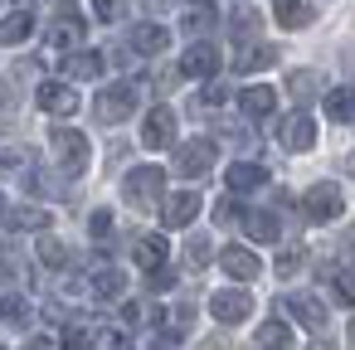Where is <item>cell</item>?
I'll list each match as a JSON object with an SVG mask.
<instances>
[{"label": "cell", "instance_id": "obj_1", "mask_svg": "<svg viewBox=\"0 0 355 350\" xmlns=\"http://www.w3.org/2000/svg\"><path fill=\"white\" fill-rule=\"evenodd\" d=\"M166 170L161 166H137V170H127V180H122V200L132 204V209H151V204H161L166 195Z\"/></svg>", "mask_w": 355, "mask_h": 350}, {"label": "cell", "instance_id": "obj_2", "mask_svg": "<svg viewBox=\"0 0 355 350\" xmlns=\"http://www.w3.org/2000/svg\"><path fill=\"white\" fill-rule=\"evenodd\" d=\"M137 83H107L103 93H98V103H93V112H98V122H107V127H117V122H127L132 112H137Z\"/></svg>", "mask_w": 355, "mask_h": 350}, {"label": "cell", "instance_id": "obj_3", "mask_svg": "<svg viewBox=\"0 0 355 350\" xmlns=\"http://www.w3.org/2000/svg\"><path fill=\"white\" fill-rule=\"evenodd\" d=\"M49 146H54L64 175H83V170H88V156H93V151H88V137H83V132H73V127H54Z\"/></svg>", "mask_w": 355, "mask_h": 350}, {"label": "cell", "instance_id": "obj_4", "mask_svg": "<svg viewBox=\"0 0 355 350\" xmlns=\"http://www.w3.org/2000/svg\"><path fill=\"white\" fill-rule=\"evenodd\" d=\"M302 214H306V224H331V219H340V214H345L340 185H331V180L311 185V190L302 195Z\"/></svg>", "mask_w": 355, "mask_h": 350}, {"label": "cell", "instance_id": "obj_5", "mask_svg": "<svg viewBox=\"0 0 355 350\" xmlns=\"http://www.w3.org/2000/svg\"><path fill=\"white\" fill-rule=\"evenodd\" d=\"M209 316H214L219 326H239V321L253 316V297H248L243 287H224V292L209 297Z\"/></svg>", "mask_w": 355, "mask_h": 350}, {"label": "cell", "instance_id": "obj_6", "mask_svg": "<svg viewBox=\"0 0 355 350\" xmlns=\"http://www.w3.org/2000/svg\"><path fill=\"white\" fill-rule=\"evenodd\" d=\"M141 146H151V151L175 146V112H171V107H151V112H146V122H141Z\"/></svg>", "mask_w": 355, "mask_h": 350}, {"label": "cell", "instance_id": "obj_7", "mask_svg": "<svg viewBox=\"0 0 355 350\" xmlns=\"http://www.w3.org/2000/svg\"><path fill=\"white\" fill-rule=\"evenodd\" d=\"M214 166V141H205V137H195V141H185V146H175V170L180 175H190V180H200L205 170Z\"/></svg>", "mask_w": 355, "mask_h": 350}, {"label": "cell", "instance_id": "obj_8", "mask_svg": "<svg viewBox=\"0 0 355 350\" xmlns=\"http://www.w3.org/2000/svg\"><path fill=\"white\" fill-rule=\"evenodd\" d=\"M40 107L49 112V117H73L78 112V93H73V83H59V78H49V83H40Z\"/></svg>", "mask_w": 355, "mask_h": 350}, {"label": "cell", "instance_id": "obj_9", "mask_svg": "<svg viewBox=\"0 0 355 350\" xmlns=\"http://www.w3.org/2000/svg\"><path fill=\"white\" fill-rule=\"evenodd\" d=\"M277 141H282L287 151H311V146H316V122H311L306 112H292V117L277 122Z\"/></svg>", "mask_w": 355, "mask_h": 350}, {"label": "cell", "instance_id": "obj_10", "mask_svg": "<svg viewBox=\"0 0 355 350\" xmlns=\"http://www.w3.org/2000/svg\"><path fill=\"white\" fill-rule=\"evenodd\" d=\"M282 311L297 316V326H306V331H321V326H326V306H321V297H311V292L282 297Z\"/></svg>", "mask_w": 355, "mask_h": 350}, {"label": "cell", "instance_id": "obj_11", "mask_svg": "<svg viewBox=\"0 0 355 350\" xmlns=\"http://www.w3.org/2000/svg\"><path fill=\"white\" fill-rule=\"evenodd\" d=\"M180 73H185V78H214V73H219V49L205 44V40L190 44V49L180 54Z\"/></svg>", "mask_w": 355, "mask_h": 350}, {"label": "cell", "instance_id": "obj_12", "mask_svg": "<svg viewBox=\"0 0 355 350\" xmlns=\"http://www.w3.org/2000/svg\"><path fill=\"white\" fill-rule=\"evenodd\" d=\"M195 214H200V195H195V190H180V195H166V200H161L166 229H185V224H195Z\"/></svg>", "mask_w": 355, "mask_h": 350}, {"label": "cell", "instance_id": "obj_13", "mask_svg": "<svg viewBox=\"0 0 355 350\" xmlns=\"http://www.w3.org/2000/svg\"><path fill=\"white\" fill-rule=\"evenodd\" d=\"M224 185H229L234 195H253V190L268 185V170H263L258 161H234V166L224 170Z\"/></svg>", "mask_w": 355, "mask_h": 350}, {"label": "cell", "instance_id": "obj_14", "mask_svg": "<svg viewBox=\"0 0 355 350\" xmlns=\"http://www.w3.org/2000/svg\"><path fill=\"white\" fill-rule=\"evenodd\" d=\"M272 107H277V93H272L268 83H253V88H243V93H239V112H243V117H253V122L272 117Z\"/></svg>", "mask_w": 355, "mask_h": 350}, {"label": "cell", "instance_id": "obj_15", "mask_svg": "<svg viewBox=\"0 0 355 350\" xmlns=\"http://www.w3.org/2000/svg\"><path fill=\"white\" fill-rule=\"evenodd\" d=\"M219 268H224L229 277H239V282H253V277H258V253H253V248L229 243V248L219 253Z\"/></svg>", "mask_w": 355, "mask_h": 350}, {"label": "cell", "instance_id": "obj_16", "mask_svg": "<svg viewBox=\"0 0 355 350\" xmlns=\"http://www.w3.org/2000/svg\"><path fill=\"white\" fill-rule=\"evenodd\" d=\"M272 15H277L282 30H306L316 20V10L306 6V0H272Z\"/></svg>", "mask_w": 355, "mask_h": 350}, {"label": "cell", "instance_id": "obj_17", "mask_svg": "<svg viewBox=\"0 0 355 350\" xmlns=\"http://www.w3.org/2000/svg\"><path fill=\"white\" fill-rule=\"evenodd\" d=\"M214 25H219V10L209 6V0H195V6H185V15H180L185 35H209Z\"/></svg>", "mask_w": 355, "mask_h": 350}, {"label": "cell", "instance_id": "obj_18", "mask_svg": "<svg viewBox=\"0 0 355 350\" xmlns=\"http://www.w3.org/2000/svg\"><path fill=\"white\" fill-rule=\"evenodd\" d=\"M64 73H69L73 83L103 78V54H93V49H78V54H69V59H64Z\"/></svg>", "mask_w": 355, "mask_h": 350}, {"label": "cell", "instance_id": "obj_19", "mask_svg": "<svg viewBox=\"0 0 355 350\" xmlns=\"http://www.w3.org/2000/svg\"><path fill=\"white\" fill-rule=\"evenodd\" d=\"M132 253H137V263H141L146 272H156V268H166V253H171V248H166L161 234H141V238L132 243Z\"/></svg>", "mask_w": 355, "mask_h": 350}, {"label": "cell", "instance_id": "obj_20", "mask_svg": "<svg viewBox=\"0 0 355 350\" xmlns=\"http://www.w3.org/2000/svg\"><path fill=\"white\" fill-rule=\"evenodd\" d=\"M122 292H127V272H122V268H112V263L93 268V297L112 301V297H122Z\"/></svg>", "mask_w": 355, "mask_h": 350}, {"label": "cell", "instance_id": "obj_21", "mask_svg": "<svg viewBox=\"0 0 355 350\" xmlns=\"http://www.w3.org/2000/svg\"><path fill=\"white\" fill-rule=\"evenodd\" d=\"M272 64H277V49L272 44H243L239 59H234L239 73H258V69H272Z\"/></svg>", "mask_w": 355, "mask_h": 350}, {"label": "cell", "instance_id": "obj_22", "mask_svg": "<svg viewBox=\"0 0 355 350\" xmlns=\"http://www.w3.org/2000/svg\"><path fill=\"white\" fill-rule=\"evenodd\" d=\"M243 229H248V238H258V243H277V238H282V224H277V214H268V209L243 214Z\"/></svg>", "mask_w": 355, "mask_h": 350}, {"label": "cell", "instance_id": "obj_23", "mask_svg": "<svg viewBox=\"0 0 355 350\" xmlns=\"http://www.w3.org/2000/svg\"><path fill=\"white\" fill-rule=\"evenodd\" d=\"M166 44H171V35H166L161 25H137V30H132V49H137V54H151V59H156V54H166Z\"/></svg>", "mask_w": 355, "mask_h": 350}, {"label": "cell", "instance_id": "obj_24", "mask_svg": "<svg viewBox=\"0 0 355 350\" xmlns=\"http://www.w3.org/2000/svg\"><path fill=\"white\" fill-rule=\"evenodd\" d=\"M30 35H35V15L30 10H15V15L0 20V44H25Z\"/></svg>", "mask_w": 355, "mask_h": 350}, {"label": "cell", "instance_id": "obj_25", "mask_svg": "<svg viewBox=\"0 0 355 350\" xmlns=\"http://www.w3.org/2000/svg\"><path fill=\"white\" fill-rule=\"evenodd\" d=\"M253 345H258V350H292V331H287V321H263L258 335H253Z\"/></svg>", "mask_w": 355, "mask_h": 350}, {"label": "cell", "instance_id": "obj_26", "mask_svg": "<svg viewBox=\"0 0 355 350\" xmlns=\"http://www.w3.org/2000/svg\"><path fill=\"white\" fill-rule=\"evenodd\" d=\"M326 117L331 122H355V88H331L326 93Z\"/></svg>", "mask_w": 355, "mask_h": 350}, {"label": "cell", "instance_id": "obj_27", "mask_svg": "<svg viewBox=\"0 0 355 350\" xmlns=\"http://www.w3.org/2000/svg\"><path fill=\"white\" fill-rule=\"evenodd\" d=\"M78 40H83V20L78 15H59V25L49 30V44L54 49H73Z\"/></svg>", "mask_w": 355, "mask_h": 350}, {"label": "cell", "instance_id": "obj_28", "mask_svg": "<svg viewBox=\"0 0 355 350\" xmlns=\"http://www.w3.org/2000/svg\"><path fill=\"white\" fill-rule=\"evenodd\" d=\"M287 93H292L297 103L316 98V93H321V73H316V69H302V73H292V78H287Z\"/></svg>", "mask_w": 355, "mask_h": 350}, {"label": "cell", "instance_id": "obj_29", "mask_svg": "<svg viewBox=\"0 0 355 350\" xmlns=\"http://www.w3.org/2000/svg\"><path fill=\"white\" fill-rule=\"evenodd\" d=\"M0 321H10V326H30V301L15 297V292H0Z\"/></svg>", "mask_w": 355, "mask_h": 350}, {"label": "cell", "instance_id": "obj_30", "mask_svg": "<svg viewBox=\"0 0 355 350\" xmlns=\"http://www.w3.org/2000/svg\"><path fill=\"white\" fill-rule=\"evenodd\" d=\"M6 219H10V229H49V214H44V209H35V204L6 209Z\"/></svg>", "mask_w": 355, "mask_h": 350}, {"label": "cell", "instance_id": "obj_31", "mask_svg": "<svg viewBox=\"0 0 355 350\" xmlns=\"http://www.w3.org/2000/svg\"><path fill=\"white\" fill-rule=\"evenodd\" d=\"M40 258H44L49 268H64V263H69V248H64L59 238H40Z\"/></svg>", "mask_w": 355, "mask_h": 350}, {"label": "cell", "instance_id": "obj_32", "mask_svg": "<svg viewBox=\"0 0 355 350\" xmlns=\"http://www.w3.org/2000/svg\"><path fill=\"white\" fill-rule=\"evenodd\" d=\"M331 287H336V297L345 301V306H355V272L345 268V272H331Z\"/></svg>", "mask_w": 355, "mask_h": 350}, {"label": "cell", "instance_id": "obj_33", "mask_svg": "<svg viewBox=\"0 0 355 350\" xmlns=\"http://www.w3.org/2000/svg\"><path fill=\"white\" fill-rule=\"evenodd\" d=\"M93 350H132V340H127V331H98Z\"/></svg>", "mask_w": 355, "mask_h": 350}, {"label": "cell", "instance_id": "obj_34", "mask_svg": "<svg viewBox=\"0 0 355 350\" xmlns=\"http://www.w3.org/2000/svg\"><path fill=\"white\" fill-rule=\"evenodd\" d=\"M302 258H306L302 248H282V253H277V263H272V268H277V277H292V272L302 268Z\"/></svg>", "mask_w": 355, "mask_h": 350}, {"label": "cell", "instance_id": "obj_35", "mask_svg": "<svg viewBox=\"0 0 355 350\" xmlns=\"http://www.w3.org/2000/svg\"><path fill=\"white\" fill-rule=\"evenodd\" d=\"M205 258H209V238L195 234V238L185 243V263H190V268H205Z\"/></svg>", "mask_w": 355, "mask_h": 350}, {"label": "cell", "instance_id": "obj_36", "mask_svg": "<svg viewBox=\"0 0 355 350\" xmlns=\"http://www.w3.org/2000/svg\"><path fill=\"white\" fill-rule=\"evenodd\" d=\"M88 229H93V238H98V243H107V238H112V214H107V209H98V214L88 219Z\"/></svg>", "mask_w": 355, "mask_h": 350}, {"label": "cell", "instance_id": "obj_37", "mask_svg": "<svg viewBox=\"0 0 355 350\" xmlns=\"http://www.w3.org/2000/svg\"><path fill=\"white\" fill-rule=\"evenodd\" d=\"M64 350H93V335H88L83 326H69V331H64Z\"/></svg>", "mask_w": 355, "mask_h": 350}, {"label": "cell", "instance_id": "obj_38", "mask_svg": "<svg viewBox=\"0 0 355 350\" xmlns=\"http://www.w3.org/2000/svg\"><path fill=\"white\" fill-rule=\"evenodd\" d=\"M93 15H98L103 25H112V20H122V0H93Z\"/></svg>", "mask_w": 355, "mask_h": 350}, {"label": "cell", "instance_id": "obj_39", "mask_svg": "<svg viewBox=\"0 0 355 350\" xmlns=\"http://www.w3.org/2000/svg\"><path fill=\"white\" fill-rule=\"evenodd\" d=\"M214 219H219V224H234V219H243V214H239L234 200H219V204H214Z\"/></svg>", "mask_w": 355, "mask_h": 350}, {"label": "cell", "instance_id": "obj_40", "mask_svg": "<svg viewBox=\"0 0 355 350\" xmlns=\"http://www.w3.org/2000/svg\"><path fill=\"white\" fill-rule=\"evenodd\" d=\"M146 282H151V292H166V287H175V272H171V268H156Z\"/></svg>", "mask_w": 355, "mask_h": 350}, {"label": "cell", "instance_id": "obj_41", "mask_svg": "<svg viewBox=\"0 0 355 350\" xmlns=\"http://www.w3.org/2000/svg\"><path fill=\"white\" fill-rule=\"evenodd\" d=\"M224 98H229V88H224V83H209V88H205V98H200V103H205V107H219V103H224Z\"/></svg>", "mask_w": 355, "mask_h": 350}, {"label": "cell", "instance_id": "obj_42", "mask_svg": "<svg viewBox=\"0 0 355 350\" xmlns=\"http://www.w3.org/2000/svg\"><path fill=\"white\" fill-rule=\"evenodd\" d=\"M25 350H49V340H44V335H30V340H25Z\"/></svg>", "mask_w": 355, "mask_h": 350}, {"label": "cell", "instance_id": "obj_43", "mask_svg": "<svg viewBox=\"0 0 355 350\" xmlns=\"http://www.w3.org/2000/svg\"><path fill=\"white\" fill-rule=\"evenodd\" d=\"M200 350H229V345H224V340H205Z\"/></svg>", "mask_w": 355, "mask_h": 350}, {"label": "cell", "instance_id": "obj_44", "mask_svg": "<svg viewBox=\"0 0 355 350\" xmlns=\"http://www.w3.org/2000/svg\"><path fill=\"white\" fill-rule=\"evenodd\" d=\"M146 6H151V10H166V6H171V0H146Z\"/></svg>", "mask_w": 355, "mask_h": 350}, {"label": "cell", "instance_id": "obj_45", "mask_svg": "<svg viewBox=\"0 0 355 350\" xmlns=\"http://www.w3.org/2000/svg\"><path fill=\"white\" fill-rule=\"evenodd\" d=\"M350 340H355V321H350Z\"/></svg>", "mask_w": 355, "mask_h": 350}, {"label": "cell", "instance_id": "obj_46", "mask_svg": "<svg viewBox=\"0 0 355 350\" xmlns=\"http://www.w3.org/2000/svg\"><path fill=\"white\" fill-rule=\"evenodd\" d=\"M0 214H6V200H0Z\"/></svg>", "mask_w": 355, "mask_h": 350}, {"label": "cell", "instance_id": "obj_47", "mask_svg": "<svg viewBox=\"0 0 355 350\" xmlns=\"http://www.w3.org/2000/svg\"><path fill=\"white\" fill-rule=\"evenodd\" d=\"M0 350H6V345H0Z\"/></svg>", "mask_w": 355, "mask_h": 350}]
</instances>
